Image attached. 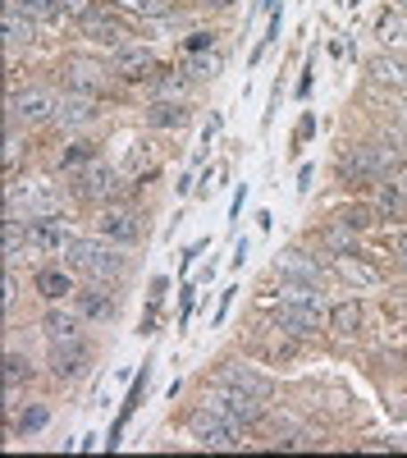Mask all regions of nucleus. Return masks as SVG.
Masks as SVG:
<instances>
[{
    "mask_svg": "<svg viewBox=\"0 0 407 458\" xmlns=\"http://www.w3.org/2000/svg\"><path fill=\"white\" fill-rule=\"evenodd\" d=\"M64 261L73 266V271L92 276V280H115L124 271V257L110 248V243H101V239H73L69 252H64Z\"/></svg>",
    "mask_w": 407,
    "mask_h": 458,
    "instance_id": "1",
    "label": "nucleus"
},
{
    "mask_svg": "<svg viewBox=\"0 0 407 458\" xmlns=\"http://www.w3.org/2000/svg\"><path fill=\"white\" fill-rule=\"evenodd\" d=\"M188 427H193V440H197L202 449H243L238 422H234V417H225V412H215V408L193 412Z\"/></svg>",
    "mask_w": 407,
    "mask_h": 458,
    "instance_id": "2",
    "label": "nucleus"
},
{
    "mask_svg": "<svg viewBox=\"0 0 407 458\" xmlns=\"http://www.w3.org/2000/svg\"><path fill=\"white\" fill-rule=\"evenodd\" d=\"M23 211H28V220H46V216H55V211H60L55 188H51L46 179H23L14 193H10V216H23Z\"/></svg>",
    "mask_w": 407,
    "mask_h": 458,
    "instance_id": "3",
    "label": "nucleus"
},
{
    "mask_svg": "<svg viewBox=\"0 0 407 458\" xmlns=\"http://www.w3.org/2000/svg\"><path fill=\"white\" fill-rule=\"evenodd\" d=\"M73 243V234L64 229V220L46 216V220H28V248L23 257H64Z\"/></svg>",
    "mask_w": 407,
    "mask_h": 458,
    "instance_id": "4",
    "label": "nucleus"
},
{
    "mask_svg": "<svg viewBox=\"0 0 407 458\" xmlns=\"http://www.w3.org/2000/svg\"><path fill=\"white\" fill-rule=\"evenodd\" d=\"M206 403H211L215 412L234 417V422H256V417H262V399L247 394V390H238V386H225V380H215V390L206 394Z\"/></svg>",
    "mask_w": 407,
    "mask_h": 458,
    "instance_id": "5",
    "label": "nucleus"
},
{
    "mask_svg": "<svg viewBox=\"0 0 407 458\" xmlns=\"http://www.w3.org/2000/svg\"><path fill=\"white\" fill-rule=\"evenodd\" d=\"M394 165H398V151L385 147V142H366V147H357L353 157L344 161V170H348V174L357 170L361 179H385Z\"/></svg>",
    "mask_w": 407,
    "mask_h": 458,
    "instance_id": "6",
    "label": "nucleus"
},
{
    "mask_svg": "<svg viewBox=\"0 0 407 458\" xmlns=\"http://www.w3.org/2000/svg\"><path fill=\"white\" fill-rule=\"evenodd\" d=\"M55 110H60V101L46 88H28V92H14L10 97V114H14L19 124H42V120H51Z\"/></svg>",
    "mask_w": 407,
    "mask_h": 458,
    "instance_id": "7",
    "label": "nucleus"
},
{
    "mask_svg": "<svg viewBox=\"0 0 407 458\" xmlns=\"http://www.w3.org/2000/svg\"><path fill=\"white\" fill-rule=\"evenodd\" d=\"M275 321L288 335H316L320 330V308H307V302H279Z\"/></svg>",
    "mask_w": 407,
    "mask_h": 458,
    "instance_id": "8",
    "label": "nucleus"
},
{
    "mask_svg": "<svg viewBox=\"0 0 407 458\" xmlns=\"http://www.w3.org/2000/svg\"><path fill=\"white\" fill-rule=\"evenodd\" d=\"M96 229L105 239H120V243H133L137 234H142V225H137V216L133 211H120V207H110V211H101L96 216Z\"/></svg>",
    "mask_w": 407,
    "mask_h": 458,
    "instance_id": "9",
    "label": "nucleus"
},
{
    "mask_svg": "<svg viewBox=\"0 0 407 458\" xmlns=\"http://www.w3.org/2000/svg\"><path fill=\"white\" fill-rule=\"evenodd\" d=\"M83 362H87L83 339H73V344H51V371H55L60 380L79 376V371H83Z\"/></svg>",
    "mask_w": 407,
    "mask_h": 458,
    "instance_id": "10",
    "label": "nucleus"
},
{
    "mask_svg": "<svg viewBox=\"0 0 407 458\" xmlns=\"http://www.w3.org/2000/svg\"><path fill=\"white\" fill-rule=\"evenodd\" d=\"M335 271H339L348 284H357V289H376V284H380V271H376V266H366V261L353 257V252H335Z\"/></svg>",
    "mask_w": 407,
    "mask_h": 458,
    "instance_id": "11",
    "label": "nucleus"
},
{
    "mask_svg": "<svg viewBox=\"0 0 407 458\" xmlns=\"http://www.w3.org/2000/svg\"><path fill=\"white\" fill-rule=\"evenodd\" d=\"M215 380H225V386H238V390H247V394H256V399H270V380L266 376H256L252 367H225Z\"/></svg>",
    "mask_w": 407,
    "mask_h": 458,
    "instance_id": "12",
    "label": "nucleus"
},
{
    "mask_svg": "<svg viewBox=\"0 0 407 458\" xmlns=\"http://www.w3.org/2000/svg\"><path fill=\"white\" fill-rule=\"evenodd\" d=\"M279 276L284 280H303V284H320V266L307 252H279Z\"/></svg>",
    "mask_w": 407,
    "mask_h": 458,
    "instance_id": "13",
    "label": "nucleus"
},
{
    "mask_svg": "<svg viewBox=\"0 0 407 458\" xmlns=\"http://www.w3.org/2000/svg\"><path fill=\"white\" fill-rule=\"evenodd\" d=\"M42 330H46V339L51 344H73V339H83V321L73 317V312H46V321H42Z\"/></svg>",
    "mask_w": 407,
    "mask_h": 458,
    "instance_id": "14",
    "label": "nucleus"
},
{
    "mask_svg": "<svg viewBox=\"0 0 407 458\" xmlns=\"http://www.w3.org/2000/svg\"><path fill=\"white\" fill-rule=\"evenodd\" d=\"M115 64H120L124 79H146V73L156 69V55L146 51V47H120V60Z\"/></svg>",
    "mask_w": 407,
    "mask_h": 458,
    "instance_id": "15",
    "label": "nucleus"
},
{
    "mask_svg": "<svg viewBox=\"0 0 407 458\" xmlns=\"http://www.w3.org/2000/svg\"><path fill=\"white\" fill-rule=\"evenodd\" d=\"M366 69H371V79H376V83H385V88H403V92H407V60L376 55V60L366 64Z\"/></svg>",
    "mask_w": 407,
    "mask_h": 458,
    "instance_id": "16",
    "label": "nucleus"
},
{
    "mask_svg": "<svg viewBox=\"0 0 407 458\" xmlns=\"http://www.w3.org/2000/svg\"><path fill=\"white\" fill-rule=\"evenodd\" d=\"M376 37H380L385 47H394V51H407V10H389V14H380Z\"/></svg>",
    "mask_w": 407,
    "mask_h": 458,
    "instance_id": "17",
    "label": "nucleus"
},
{
    "mask_svg": "<svg viewBox=\"0 0 407 458\" xmlns=\"http://www.w3.org/2000/svg\"><path fill=\"white\" fill-rule=\"evenodd\" d=\"M83 32L92 37L96 47H120V42H124V28H120L115 19H96V14H87V19H83Z\"/></svg>",
    "mask_w": 407,
    "mask_h": 458,
    "instance_id": "18",
    "label": "nucleus"
},
{
    "mask_svg": "<svg viewBox=\"0 0 407 458\" xmlns=\"http://www.w3.org/2000/svg\"><path fill=\"white\" fill-rule=\"evenodd\" d=\"M329 330L335 335H357L361 330V308L357 302H339V308L329 312Z\"/></svg>",
    "mask_w": 407,
    "mask_h": 458,
    "instance_id": "19",
    "label": "nucleus"
},
{
    "mask_svg": "<svg viewBox=\"0 0 407 458\" xmlns=\"http://www.w3.org/2000/svg\"><path fill=\"white\" fill-rule=\"evenodd\" d=\"M83 312H87L92 321H105L110 312H115V298H110V289H101V284L87 289V293H83Z\"/></svg>",
    "mask_w": 407,
    "mask_h": 458,
    "instance_id": "20",
    "label": "nucleus"
},
{
    "mask_svg": "<svg viewBox=\"0 0 407 458\" xmlns=\"http://www.w3.org/2000/svg\"><path fill=\"white\" fill-rule=\"evenodd\" d=\"M10 5H19L32 23H51L60 14V0H10Z\"/></svg>",
    "mask_w": 407,
    "mask_h": 458,
    "instance_id": "21",
    "label": "nucleus"
},
{
    "mask_svg": "<svg viewBox=\"0 0 407 458\" xmlns=\"http://www.w3.org/2000/svg\"><path fill=\"white\" fill-rule=\"evenodd\" d=\"M5 37H10V42H32V19L19 5L5 10Z\"/></svg>",
    "mask_w": 407,
    "mask_h": 458,
    "instance_id": "22",
    "label": "nucleus"
},
{
    "mask_svg": "<svg viewBox=\"0 0 407 458\" xmlns=\"http://www.w3.org/2000/svg\"><path fill=\"white\" fill-rule=\"evenodd\" d=\"M37 289H42L51 302H60L64 293H73V284H69V276H64V271H42V276H37Z\"/></svg>",
    "mask_w": 407,
    "mask_h": 458,
    "instance_id": "23",
    "label": "nucleus"
},
{
    "mask_svg": "<svg viewBox=\"0 0 407 458\" xmlns=\"http://www.w3.org/2000/svg\"><path fill=\"white\" fill-rule=\"evenodd\" d=\"M124 14H137V19H161L165 14V0H115Z\"/></svg>",
    "mask_w": 407,
    "mask_h": 458,
    "instance_id": "24",
    "label": "nucleus"
},
{
    "mask_svg": "<svg viewBox=\"0 0 407 458\" xmlns=\"http://www.w3.org/2000/svg\"><path fill=\"white\" fill-rule=\"evenodd\" d=\"M83 198H96V193H110V170H101V165H92L87 174H83V188H79Z\"/></svg>",
    "mask_w": 407,
    "mask_h": 458,
    "instance_id": "25",
    "label": "nucleus"
},
{
    "mask_svg": "<svg viewBox=\"0 0 407 458\" xmlns=\"http://www.w3.org/2000/svg\"><path fill=\"white\" fill-rule=\"evenodd\" d=\"M152 120L165 124V129H170V124L179 129V124H188V110H183V106H156V110H152Z\"/></svg>",
    "mask_w": 407,
    "mask_h": 458,
    "instance_id": "26",
    "label": "nucleus"
},
{
    "mask_svg": "<svg viewBox=\"0 0 407 458\" xmlns=\"http://www.w3.org/2000/svg\"><path fill=\"white\" fill-rule=\"evenodd\" d=\"M46 427V408H28L23 417H19V431L28 436V431H42Z\"/></svg>",
    "mask_w": 407,
    "mask_h": 458,
    "instance_id": "27",
    "label": "nucleus"
},
{
    "mask_svg": "<svg viewBox=\"0 0 407 458\" xmlns=\"http://www.w3.org/2000/svg\"><path fill=\"white\" fill-rule=\"evenodd\" d=\"M60 114L79 124V120H87V114H92V106H87V101H64V106H60Z\"/></svg>",
    "mask_w": 407,
    "mask_h": 458,
    "instance_id": "28",
    "label": "nucleus"
},
{
    "mask_svg": "<svg viewBox=\"0 0 407 458\" xmlns=\"http://www.w3.org/2000/svg\"><path fill=\"white\" fill-rule=\"evenodd\" d=\"M188 69H193V73H211V79H215V69H220V55H202V60H193Z\"/></svg>",
    "mask_w": 407,
    "mask_h": 458,
    "instance_id": "29",
    "label": "nucleus"
},
{
    "mask_svg": "<svg viewBox=\"0 0 407 458\" xmlns=\"http://www.w3.org/2000/svg\"><path fill=\"white\" fill-rule=\"evenodd\" d=\"M23 367H28V362H23L19 353H10V358H5V376H10V386H14V380L23 376Z\"/></svg>",
    "mask_w": 407,
    "mask_h": 458,
    "instance_id": "30",
    "label": "nucleus"
},
{
    "mask_svg": "<svg viewBox=\"0 0 407 458\" xmlns=\"http://www.w3.org/2000/svg\"><path fill=\"white\" fill-rule=\"evenodd\" d=\"M60 10H69V14H83V19H87V0H60Z\"/></svg>",
    "mask_w": 407,
    "mask_h": 458,
    "instance_id": "31",
    "label": "nucleus"
},
{
    "mask_svg": "<svg viewBox=\"0 0 407 458\" xmlns=\"http://www.w3.org/2000/svg\"><path fill=\"white\" fill-rule=\"evenodd\" d=\"M161 92H165V97H183V79H165Z\"/></svg>",
    "mask_w": 407,
    "mask_h": 458,
    "instance_id": "32",
    "label": "nucleus"
},
{
    "mask_svg": "<svg viewBox=\"0 0 407 458\" xmlns=\"http://www.w3.org/2000/svg\"><path fill=\"white\" fill-rule=\"evenodd\" d=\"M14 298H19V276L10 271V276H5V302H14Z\"/></svg>",
    "mask_w": 407,
    "mask_h": 458,
    "instance_id": "33",
    "label": "nucleus"
},
{
    "mask_svg": "<svg viewBox=\"0 0 407 458\" xmlns=\"http://www.w3.org/2000/svg\"><path fill=\"white\" fill-rule=\"evenodd\" d=\"M398 257L407 261V229H403V234H398Z\"/></svg>",
    "mask_w": 407,
    "mask_h": 458,
    "instance_id": "34",
    "label": "nucleus"
},
{
    "mask_svg": "<svg viewBox=\"0 0 407 458\" xmlns=\"http://www.w3.org/2000/svg\"><path fill=\"white\" fill-rule=\"evenodd\" d=\"M211 5H234V0H211Z\"/></svg>",
    "mask_w": 407,
    "mask_h": 458,
    "instance_id": "35",
    "label": "nucleus"
},
{
    "mask_svg": "<svg viewBox=\"0 0 407 458\" xmlns=\"http://www.w3.org/2000/svg\"><path fill=\"white\" fill-rule=\"evenodd\" d=\"M403 193H407V179H403Z\"/></svg>",
    "mask_w": 407,
    "mask_h": 458,
    "instance_id": "36",
    "label": "nucleus"
},
{
    "mask_svg": "<svg viewBox=\"0 0 407 458\" xmlns=\"http://www.w3.org/2000/svg\"><path fill=\"white\" fill-rule=\"evenodd\" d=\"M403 5H407V0H403Z\"/></svg>",
    "mask_w": 407,
    "mask_h": 458,
    "instance_id": "37",
    "label": "nucleus"
}]
</instances>
